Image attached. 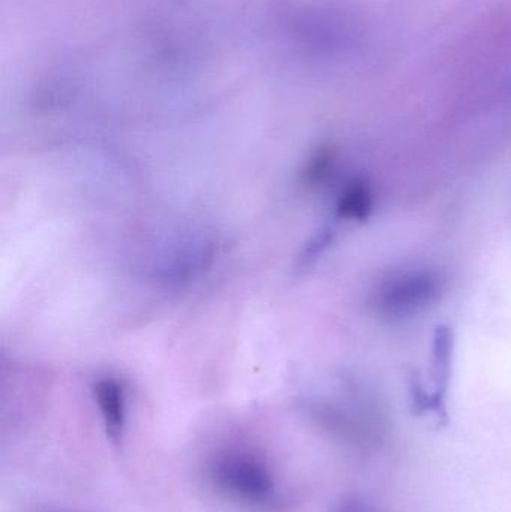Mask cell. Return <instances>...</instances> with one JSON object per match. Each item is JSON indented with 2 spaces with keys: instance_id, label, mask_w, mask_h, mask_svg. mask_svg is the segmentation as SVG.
Instances as JSON below:
<instances>
[{
  "instance_id": "obj_1",
  "label": "cell",
  "mask_w": 511,
  "mask_h": 512,
  "mask_svg": "<svg viewBox=\"0 0 511 512\" xmlns=\"http://www.w3.org/2000/svg\"><path fill=\"white\" fill-rule=\"evenodd\" d=\"M443 288V277L437 271H402L378 285L372 295V306L384 318H407L434 304Z\"/></svg>"
},
{
  "instance_id": "obj_2",
  "label": "cell",
  "mask_w": 511,
  "mask_h": 512,
  "mask_svg": "<svg viewBox=\"0 0 511 512\" xmlns=\"http://www.w3.org/2000/svg\"><path fill=\"white\" fill-rule=\"evenodd\" d=\"M210 474L219 489L251 504L270 501L276 490L269 466L260 457L243 451H228L216 457Z\"/></svg>"
},
{
  "instance_id": "obj_3",
  "label": "cell",
  "mask_w": 511,
  "mask_h": 512,
  "mask_svg": "<svg viewBox=\"0 0 511 512\" xmlns=\"http://www.w3.org/2000/svg\"><path fill=\"white\" fill-rule=\"evenodd\" d=\"M105 432L113 442L122 441L126 427V394L122 382L111 376L98 378L92 387Z\"/></svg>"
},
{
  "instance_id": "obj_4",
  "label": "cell",
  "mask_w": 511,
  "mask_h": 512,
  "mask_svg": "<svg viewBox=\"0 0 511 512\" xmlns=\"http://www.w3.org/2000/svg\"><path fill=\"white\" fill-rule=\"evenodd\" d=\"M372 209V195L368 186L362 182L351 183L345 188L336 206L341 219L347 221H365Z\"/></svg>"
},
{
  "instance_id": "obj_5",
  "label": "cell",
  "mask_w": 511,
  "mask_h": 512,
  "mask_svg": "<svg viewBox=\"0 0 511 512\" xmlns=\"http://www.w3.org/2000/svg\"><path fill=\"white\" fill-rule=\"evenodd\" d=\"M452 343L449 328H438L434 342V381L438 400H441L446 390L450 358H452Z\"/></svg>"
},
{
  "instance_id": "obj_6",
  "label": "cell",
  "mask_w": 511,
  "mask_h": 512,
  "mask_svg": "<svg viewBox=\"0 0 511 512\" xmlns=\"http://www.w3.org/2000/svg\"><path fill=\"white\" fill-rule=\"evenodd\" d=\"M330 512H377L374 505L356 493L341 496L330 508Z\"/></svg>"
}]
</instances>
